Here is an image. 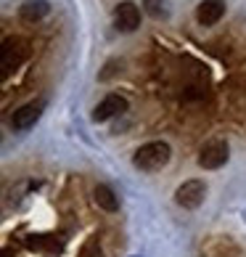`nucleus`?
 Returning <instances> with one entry per match:
<instances>
[{
  "label": "nucleus",
  "mask_w": 246,
  "mask_h": 257,
  "mask_svg": "<svg viewBox=\"0 0 246 257\" xmlns=\"http://www.w3.org/2000/svg\"><path fill=\"white\" fill-rule=\"evenodd\" d=\"M172 159V149L167 141H151V144L140 146L132 157V165L143 173H156V170L167 167V162Z\"/></svg>",
  "instance_id": "obj_1"
},
{
  "label": "nucleus",
  "mask_w": 246,
  "mask_h": 257,
  "mask_svg": "<svg viewBox=\"0 0 246 257\" xmlns=\"http://www.w3.org/2000/svg\"><path fill=\"white\" fill-rule=\"evenodd\" d=\"M228 141H222V138H214L209 141V144H204L201 151H198V167H204V170H220L225 162H228Z\"/></svg>",
  "instance_id": "obj_2"
},
{
  "label": "nucleus",
  "mask_w": 246,
  "mask_h": 257,
  "mask_svg": "<svg viewBox=\"0 0 246 257\" xmlns=\"http://www.w3.org/2000/svg\"><path fill=\"white\" fill-rule=\"evenodd\" d=\"M204 196H206V186H204V180H185L183 186H177V191H175V202L180 204L183 209H196V207H201L204 202Z\"/></svg>",
  "instance_id": "obj_3"
},
{
  "label": "nucleus",
  "mask_w": 246,
  "mask_h": 257,
  "mask_svg": "<svg viewBox=\"0 0 246 257\" xmlns=\"http://www.w3.org/2000/svg\"><path fill=\"white\" fill-rule=\"evenodd\" d=\"M114 27L119 32H135L140 27V8L132 0H122L114 8Z\"/></svg>",
  "instance_id": "obj_4"
},
{
  "label": "nucleus",
  "mask_w": 246,
  "mask_h": 257,
  "mask_svg": "<svg viewBox=\"0 0 246 257\" xmlns=\"http://www.w3.org/2000/svg\"><path fill=\"white\" fill-rule=\"evenodd\" d=\"M45 109V101H32V103H24L22 109H16L14 111V117H11V125L14 130H30L37 119H40V114Z\"/></svg>",
  "instance_id": "obj_5"
},
{
  "label": "nucleus",
  "mask_w": 246,
  "mask_h": 257,
  "mask_svg": "<svg viewBox=\"0 0 246 257\" xmlns=\"http://www.w3.org/2000/svg\"><path fill=\"white\" fill-rule=\"evenodd\" d=\"M122 111H127V98L111 93V96H106L96 109H93V122H109L111 117H117Z\"/></svg>",
  "instance_id": "obj_6"
},
{
  "label": "nucleus",
  "mask_w": 246,
  "mask_h": 257,
  "mask_svg": "<svg viewBox=\"0 0 246 257\" xmlns=\"http://www.w3.org/2000/svg\"><path fill=\"white\" fill-rule=\"evenodd\" d=\"M225 16V0H201L196 8V22L201 27H214Z\"/></svg>",
  "instance_id": "obj_7"
},
{
  "label": "nucleus",
  "mask_w": 246,
  "mask_h": 257,
  "mask_svg": "<svg viewBox=\"0 0 246 257\" xmlns=\"http://www.w3.org/2000/svg\"><path fill=\"white\" fill-rule=\"evenodd\" d=\"M51 14V3L48 0H27V3L19 8V16L24 19V22H40Z\"/></svg>",
  "instance_id": "obj_8"
},
{
  "label": "nucleus",
  "mask_w": 246,
  "mask_h": 257,
  "mask_svg": "<svg viewBox=\"0 0 246 257\" xmlns=\"http://www.w3.org/2000/svg\"><path fill=\"white\" fill-rule=\"evenodd\" d=\"M93 199H96V204L101 207V209H106V212H117L119 209V196L111 191L109 186H96V191H93Z\"/></svg>",
  "instance_id": "obj_9"
},
{
  "label": "nucleus",
  "mask_w": 246,
  "mask_h": 257,
  "mask_svg": "<svg viewBox=\"0 0 246 257\" xmlns=\"http://www.w3.org/2000/svg\"><path fill=\"white\" fill-rule=\"evenodd\" d=\"M143 8L154 19H167V3L164 0H143Z\"/></svg>",
  "instance_id": "obj_10"
}]
</instances>
